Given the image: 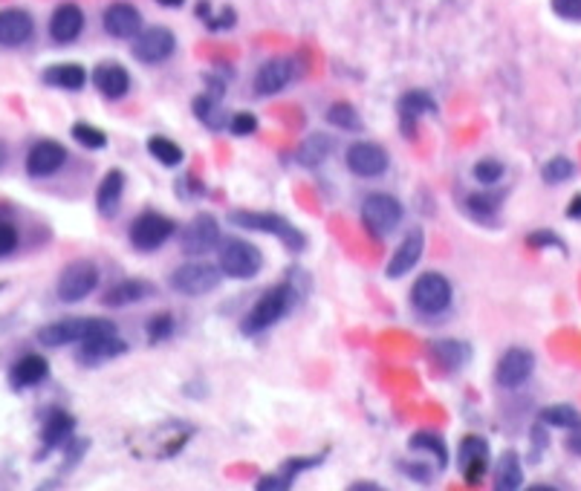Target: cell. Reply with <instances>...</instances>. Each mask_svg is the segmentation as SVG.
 <instances>
[{"label": "cell", "instance_id": "35", "mask_svg": "<svg viewBox=\"0 0 581 491\" xmlns=\"http://www.w3.org/2000/svg\"><path fill=\"white\" fill-rule=\"evenodd\" d=\"M494 488L498 491H518L524 488V462L518 451H503L498 465H494Z\"/></svg>", "mask_w": 581, "mask_h": 491}, {"label": "cell", "instance_id": "6", "mask_svg": "<svg viewBox=\"0 0 581 491\" xmlns=\"http://www.w3.org/2000/svg\"><path fill=\"white\" fill-rule=\"evenodd\" d=\"M405 208L393 194H367L362 203V226L370 237H388L397 231V226L402 223Z\"/></svg>", "mask_w": 581, "mask_h": 491}, {"label": "cell", "instance_id": "49", "mask_svg": "<svg viewBox=\"0 0 581 491\" xmlns=\"http://www.w3.org/2000/svg\"><path fill=\"white\" fill-rule=\"evenodd\" d=\"M397 469L405 474V477H411V480H417V483H431V469L428 465H419V462H400Z\"/></svg>", "mask_w": 581, "mask_h": 491}, {"label": "cell", "instance_id": "27", "mask_svg": "<svg viewBox=\"0 0 581 491\" xmlns=\"http://www.w3.org/2000/svg\"><path fill=\"white\" fill-rule=\"evenodd\" d=\"M90 318H61V321L44 324L38 329V341L44 347H67V344H79L88 336Z\"/></svg>", "mask_w": 581, "mask_h": 491}, {"label": "cell", "instance_id": "47", "mask_svg": "<svg viewBox=\"0 0 581 491\" xmlns=\"http://www.w3.org/2000/svg\"><path fill=\"white\" fill-rule=\"evenodd\" d=\"M18 243H21L18 226L9 223V220H0V257H9L18 249Z\"/></svg>", "mask_w": 581, "mask_h": 491}, {"label": "cell", "instance_id": "32", "mask_svg": "<svg viewBox=\"0 0 581 491\" xmlns=\"http://www.w3.org/2000/svg\"><path fill=\"white\" fill-rule=\"evenodd\" d=\"M431 355L442 370H463L472 362V344L460 338H440L431 344Z\"/></svg>", "mask_w": 581, "mask_h": 491}, {"label": "cell", "instance_id": "17", "mask_svg": "<svg viewBox=\"0 0 581 491\" xmlns=\"http://www.w3.org/2000/svg\"><path fill=\"white\" fill-rule=\"evenodd\" d=\"M156 437H151V445L145 448V454H151L156 460H171L189 445V439L194 437V425L182 422V420H168L154 431Z\"/></svg>", "mask_w": 581, "mask_h": 491}, {"label": "cell", "instance_id": "19", "mask_svg": "<svg viewBox=\"0 0 581 491\" xmlns=\"http://www.w3.org/2000/svg\"><path fill=\"white\" fill-rule=\"evenodd\" d=\"M428 113H437V98L431 96L428 90H408L400 96L397 102V116H400V130L405 139H411L417 133L419 119L428 116Z\"/></svg>", "mask_w": 581, "mask_h": 491}, {"label": "cell", "instance_id": "34", "mask_svg": "<svg viewBox=\"0 0 581 491\" xmlns=\"http://www.w3.org/2000/svg\"><path fill=\"white\" fill-rule=\"evenodd\" d=\"M503 196L498 191H472L463 200L466 214L475 220V223H494L501 214Z\"/></svg>", "mask_w": 581, "mask_h": 491}, {"label": "cell", "instance_id": "26", "mask_svg": "<svg viewBox=\"0 0 581 491\" xmlns=\"http://www.w3.org/2000/svg\"><path fill=\"white\" fill-rule=\"evenodd\" d=\"M46 376H49V362L44 359V355H38V353L21 355V359L12 362L9 373H6L12 390H29L35 385H41Z\"/></svg>", "mask_w": 581, "mask_h": 491}, {"label": "cell", "instance_id": "51", "mask_svg": "<svg viewBox=\"0 0 581 491\" xmlns=\"http://www.w3.org/2000/svg\"><path fill=\"white\" fill-rule=\"evenodd\" d=\"M567 220H576V223H581V194H576L573 200H570V205H567Z\"/></svg>", "mask_w": 581, "mask_h": 491}, {"label": "cell", "instance_id": "42", "mask_svg": "<svg viewBox=\"0 0 581 491\" xmlns=\"http://www.w3.org/2000/svg\"><path fill=\"white\" fill-rule=\"evenodd\" d=\"M70 137L76 139L84 151H105L107 147V133L102 128L90 125V121H76V125L70 128Z\"/></svg>", "mask_w": 581, "mask_h": 491}, {"label": "cell", "instance_id": "52", "mask_svg": "<svg viewBox=\"0 0 581 491\" xmlns=\"http://www.w3.org/2000/svg\"><path fill=\"white\" fill-rule=\"evenodd\" d=\"M350 491H382L379 483H350Z\"/></svg>", "mask_w": 581, "mask_h": 491}, {"label": "cell", "instance_id": "5", "mask_svg": "<svg viewBox=\"0 0 581 491\" xmlns=\"http://www.w3.org/2000/svg\"><path fill=\"white\" fill-rule=\"evenodd\" d=\"M454 287L442 272H423L411 287V306L425 318H437L451 306Z\"/></svg>", "mask_w": 581, "mask_h": 491}, {"label": "cell", "instance_id": "7", "mask_svg": "<svg viewBox=\"0 0 581 491\" xmlns=\"http://www.w3.org/2000/svg\"><path fill=\"white\" fill-rule=\"evenodd\" d=\"M223 269L215 266V263H206V261H189L177 266L174 272L168 275V287L185 295V298H200V295H208L220 287L223 280Z\"/></svg>", "mask_w": 581, "mask_h": 491}, {"label": "cell", "instance_id": "15", "mask_svg": "<svg viewBox=\"0 0 581 491\" xmlns=\"http://www.w3.org/2000/svg\"><path fill=\"white\" fill-rule=\"evenodd\" d=\"M67 159H70V154L61 142L38 139L27 151V162H23V168H27V177H32V179H49L67 165Z\"/></svg>", "mask_w": 581, "mask_h": 491}, {"label": "cell", "instance_id": "21", "mask_svg": "<svg viewBox=\"0 0 581 491\" xmlns=\"http://www.w3.org/2000/svg\"><path fill=\"white\" fill-rule=\"evenodd\" d=\"M423 252H425V235H423V229H411L408 235L402 237V243L393 249L391 254V261L385 266V275L391 280H400L405 278L411 269L423 261Z\"/></svg>", "mask_w": 581, "mask_h": 491}, {"label": "cell", "instance_id": "3", "mask_svg": "<svg viewBox=\"0 0 581 491\" xmlns=\"http://www.w3.org/2000/svg\"><path fill=\"white\" fill-rule=\"evenodd\" d=\"M229 223L246 229V231H261V235H272L281 240L290 252H304L307 249V235L292 226L287 217H281L275 212H249V208H238V212L229 214Z\"/></svg>", "mask_w": 581, "mask_h": 491}, {"label": "cell", "instance_id": "23", "mask_svg": "<svg viewBox=\"0 0 581 491\" xmlns=\"http://www.w3.org/2000/svg\"><path fill=\"white\" fill-rule=\"evenodd\" d=\"M76 439V416L67 413L64 408H49L41 422V442L44 451L67 448Z\"/></svg>", "mask_w": 581, "mask_h": 491}, {"label": "cell", "instance_id": "39", "mask_svg": "<svg viewBox=\"0 0 581 491\" xmlns=\"http://www.w3.org/2000/svg\"><path fill=\"white\" fill-rule=\"evenodd\" d=\"M324 119H327L330 128H336V130H341V133H358V130L365 128V125H362V116H358V110H356L350 102H333V104L327 107Z\"/></svg>", "mask_w": 581, "mask_h": 491}, {"label": "cell", "instance_id": "13", "mask_svg": "<svg viewBox=\"0 0 581 491\" xmlns=\"http://www.w3.org/2000/svg\"><path fill=\"white\" fill-rule=\"evenodd\" d=\"M492 465V448L480 434H466L457 445V469L468 486H477Z\"/></svg>", "mask_w": 581, "mask_h": 491}, {"label": "cell", "instance_id": "37", "mask_svg": "<svg viewBox=\"0 0 581 491\" xmlns=\"http://www.w3.org/2000/svg\"><path fill=\"white\" fill-rule=\"evenodd\" d=\"M145 147H147V154H151L156 162L165 165V168H180L185 162V151L168 137H156V133H154V137H147Z\"/></svg>", "mask_w": 581, "mask_h": 491}, {"label": "cell", "instance_id": "53", "mask_svg": "<svg viewBox=\"0 0 581 491\" xmlns=\"http://www.w3.org/2000/svg\"><path fill=\"white\" fill-rule=\"evenodd\" d=\"M6 162H9V145L0 139V171L6 168Z\"/></svg>", "mask_w": 581, "mask_h": 491}, {"label": "cell", "instance_id": "2", "mask_svg": "<svg viewBox=\"0 0 581 491\" xmlns=\"http://www.w3.org/2000/svg\"><path fill=\"white\" fill-rule=\"evenodd\" d=\"M128 353V341L119 336L110 318H90L88 336L76 344V362L81 367H98Z\"/></svg>", "mask_w": 581, "mask_h": 491}, {"label": "cell", "instance_id": "10", "mask_svg": "<svg viewBox=\"0 0 581 491\" xmlns=\"http://www.w3.org/2000/svg\"><path fill=\"white\" fill-rule=\"evenodd\" d=\"M223 235H220V220L208 212H200L194 214L189 223L182 226L180 231V252L189 254V257H197V254H208L215 252Z\"/></svg>", "mask_w": 581, "mask_h": 491}, {"label": "cell", "instance_id": "16", "mask_svg": "<svg viewBox=\"0 0 581 491\" xmlns=\"http://www.w3.org/2000/svg\"><path fill=\"white\" fill-rule=\"evenodd\" d=\"M327 457V451L321 454H307V457H287L281 462V469L275 474H264L261 480L255 483L257 491H287L295 486V480L304 474V471H313L316 465H321Z\"/></svg>", "mask_w": 581, "mask_h": 491}, {"label": "cell", "instance_id": "14", "mask_svg": "<svg viewBox=\"0 0 581 491\" xmlns=\"http://www.w3.org/2000/svg\"><path fill=\"white\" fill-rule=\"evenodd\" d=\"M535 373V353L526 347H509L494 367V382L503 390H518Z\"/></svg>", "mask_w": 581, "mask_h": 491}, {"label": "cell", "instance_id": "36", "mask_svg": "<svg viewBox=\"0 0 581 491\" xmlns=\"http://www.w3.org/2000/svg\"><path fill=\"white\" fill-rule=\"evenodd\" d=\"M538 420L547 425V428H561V431H573V428L581 425V413L576 411V404H567V402H555V404H547Z\"/></svg>", "mask_w": 581, "mask_h": 491}, {"label": "cell", "instance_id": "40", "mask_svg": "<svg viewBox=\"0 0 581 491\" xmlns=\"http://www.w3.org/2000/svg\"><path fill=\"white\" fill-rule=\"evenodd\" d=\"M197 18L206 23V29L223 32V29H232L234 23H238V12H234L232 6L212 12V4H208V0H200V4H197Z\"/></svg>", "mask_w": 581, "mask_h": 491}, {"label": "cell", "instance_id": "43", "mask_svg": "<svg viewBox=\"0 0 581 491\" xmlns=\"http://www.w3.org/2000/svg\"><path fill=\"white\" fill-rule=\"evenodd\" d=\"M177 329V321L171 312H159V315H151L145 324V336H147V344H163L174 336Z\"/></svg>", "mask_w": 581, "mask_h": 491}, {"label": "cell", "instance_id": "8", "mask_svg": "<svg viewBox=\"0 0 581 491\" xmlns=\"http://www.w3.org/2000/svg\"><path fill=\"white\" fill-rule=\"evenodd\" d=\"M177 235V223L171 217H165L163 212H154V208H147L139 217L133 220L131 229H128V240L136 252H156L163 249V246Z\"/></svg>", "mask_w": 581, "mask_h": 491}, {"label": "cell", "instance_id": "20", "mask_svg": "<svg viewBox=\"0 0 581 491\" xmlns=\"http://www.w3.org/2000/svg\"><path fill=\"white\" fill-rule=\"evenodd\" d=\"M90 84L107 102H119V98H125L131 93V72L119 61H102V64L93 67Z\"/></svg>", "mask_w": 581, "mask_h": 491}, {"label": "cell", "instance_id": "1", "mask_svg": "<svg viewBox=\"0 0 581 491\" xmlns=\"http://www.w3.org/2000/svg\"><path fill=\"white\" fill-rule=\"evenodd\" d=\"M295 298H299V287L290 280H281V284L269 287L261 298L255 301V306L249 312L243 315L240 321V333L243 336H261L266 329H272L283 315H287L292 306H295Z\"/></svg>", "mask_w": 581, "mask_h": 491}, {"label": "cell", "instance_id": "18", "mask_svg": "<svg viewBox=\"0 0 581 491\" xmlns=\"http://www.w3.org/2000/svg\"><path fill=\"white\" fill-rule=\"evenodd\" d=\"M102 27L110 38L119 41H131L142 32V12L133 4H125V0H116L102 12Z\"/></svg>", "mask_w": 581, "mask_h": 491}, {"label": "cell", "instance_id": "11", "mask_svg": "<svg viewBox=\"0 0 581 491\" xmlns=\"http://www.w3.org/2000/svg\"><path fill=\"white\" fill-rule=\"evenodd\" d=\"M344 165L358 179H379L382 174H388L391 156L379 142L358 139L344 151Z\"/></svg>", "mask_w": 581, "mask_h": 491}, {"label": "cell", "instance_id": "28", "mask_svg": "<svg viewBox=\"0 0 581 491\" xmlns=\"http://www.w3.org/2000/svg\"><path fill=\"white\" fill-rule=\"evenodd\" d=\"M151 295H156V287L151 284V280L125 278V280H119V284H114V287H110V289L102 295V304L110 306V310H122V306L147 301Z\"/></svg>", "mask_w": 581, "mask_h": 491}, {"label": "cell", "instance_id": "44", "mask_svg": "<svg viewBox=\"0 0 581 491\" xmlns=\"http://www.w3.org/2000/svg\"><path fill=\"white\" fill-rule=\"evenodd\" d=\"M472 177L480 182V186H498V182L506 177V165L501 159H477L472 165Z\"/></svg>", "mask_w": 581, "mask_h": 491}, {"label": "cell", "instance_id": "29", "mask_svg": "<svg viewBox=\"0 0 581 491\" xmlns=\"http://www.w3.org/2000/svg\"><path fill=\"white\" fill-rule=\"evenodd\" d=\"M122 196H125V171L110 168L96 188V212L105 220L116 217L122 208Z\"/></svg>", "mask_w": 581, "mask_h": 491}, {"label": "cell", "instance_id": "31", "mask_svg": "<svg viewBox=\"0 0 581 491\" xmlns=\"http://www.w3.org/2000/svg\"><path fill=\"white\" fill-rule=\"evenodd\" d=\"M191 113L194 119L200 121V125L206 130H212V133H220V130H226L229 128V113H226V107H223V98L220 96H212V93H200L191 102Z\"/></svg>", "mask_w": 581, "mask_h": 491}, {"label": "cell", "instance_id": "22", "mask_svg": "<svg viewBox=\"0 0 581 491\" xmlns=\"http://www.w3.org/2000/svg\"><path fill=\"white\" fill-rule=\"evenodd\" d=\"M35 35V21L27 9H18V6H9V9H0V46L6 49H15L29 44Z\"/></svg>", "mask_w": 581, "mask_h": 491}, {"label": "cell", "instance_id": "30", "mask_svg": "<svg viewBox=\"0 0 581 491\" xmlns=\"http://www.w3.org/2000/svg\"><path fill=\"white\" fill-rule=\"evenodd\" d=\"M41 81L53 90H67V93H79L88 84V70L76 61H64V64H49L41 72Z\"/></svg>", "mask_w": 581, "mask_h": 491}, {"label": "cell", "instance_id": "54", "mask_svg": "<svg viewBox=\"0 0 581 491\" xmlns=\"http://www.w3.org/2000/svg\"><path fill=\"white\" fill-rule=\"evenodd\" d=\"M156 4H159V6H168V9H180L185 0H156Z\"/></svg>", "mask_w": 581, "mask_h": 491}, {"label": "cell", "instance_id": "25", "mask_svg": "<svg viewBox=\"0 0 581 491\" xmlns=\"http://www.w3.org/2000/svg\"><path fill=\"white\" fill-rule=\"evenodd\" d=\"M84 32V12L79 4H58L49 15V38L55 44H72Z\"/></svg>", "mask_w": 581, "mask_h": 491}, {"label": "cell", "instance_id": "4", "mask_svg": "<svg viewBox=\"0 0 581 491\" xmlns=\"http://www.w3.org/2000/svg\"><path fill=\"white\" fill-rule=\"evenodd\" d=\"M217 266L223 269V275L232 280H252L255 275H261L264 254L249 240L226 237L217 246Z\"/></svg>", "mask_w": 581, "mask_h": 491}, {"label": "cell", "instance_id": "33", "mask_svg": "<svg viewBox=\"0 0 581 491\" xmlns=\"http://www.w3.org/2000/svg\"><path fill=\"white\" fill-rule=\"evenodd\" d=\"M333 147H336V142H333L330 133H310V137L295 147V162L301 168H318L330 159Z\"/></svg>", "mask_w": 581, "mask_h": 491}, {"label": "cell", "instance_id": "45", "mask_svg": "<svg viewBox=\"0 0 581 491\" xmlns=\"http://www.w3.org/2000/svg\"><path fill=\"white\" fill-rule=\"evenodd\" d=\"M526 246H533V249H538V252H547V249L567 252L564 240L555 235V231H550V229H538V231H533V235H526Z\"/></svg>", "mask_w": 581, "mask_h": 491}, {"label": "cell", "instance_id": "46", "mask_svg": "<svg viewBox=\"0 0 581 491\" xmlns=\"http://www.w3.org/2000/svg\"><path fill=\"white\" fill-rule=\"evenodd\" d=\"M229 130L234 137H255L257 133V116L249 113V110H240V113H234L229 119Z\"/></svg>", "mask_w": 581, "mask_h": 491}, {"label": "cell", "instance_id": "55", "mask_svg": "<svg viewBox=\"0 0 581 491\" xmlns=\"http://www.w3.org/2000/svg\"><path fill=\"white\" fill-rule=\"evenodd\" d=\"M4 289H6V284H4V280H0V292H4Z\"/></svg>", "mask_w": 581, "mask_h": 491}, {"label": "cell", "instance_id": "9", "mask_svg": "<svg viewBox=\"0 0 581 491\" xmlns=\"http://www.w3.org/2000/svg\"><path fill=\"white\" fill-rule=\"evenodd\" d=\"M98 278H102V272H98V266L93 261H88V257H79V261L67 263L64 269H61L58 284H55L58 301L61 304H79V301H84L88 295L96 292Z\"/></svg>", "mask_w": 581, "mask_h": 491}, {"label": "cell", "instance_id": "48", "mask_svg": "<svg viewBox=\"0 0 581 491\" xmlns=\"http://www.w3.org/2000/svg\"><path fill=\"white\" fill-rule=\"evenodd\" d=\"M550 6L561 21L581 23V0H550Z\"/></svg>", "mask_w": 581, "mask_h": 491}, {"label": "cell", "instance_id": "24", "mask_svg": "<svg viewBox=\"0 0 581 491\" xmlns=\"http://www.w3.org/2000/svg\"><path fill=\"white\" fill-rule=\"evenodd\" d=\"M292 76H295L292 58H269L255 72V93L257 96H278L281 90H287Z\"/></svg>", "mask_w": 581, "mask_h": 491}, {"label": "cell", "instance_id": "12", "mask_svg": "<svg viewBox=\"0 0 581 491\" xmlns=\"http://www.w3.org/2000/svg\"><path fill=\"white\" fill-rule=\"evenodd\" d=\"M131 53L139 64H147V67L165 64V61L177 53V38L168 27H147L133 38Z\"/></svg>", "mask_w": 581, "mask_h": 491}, {"label": "cell", "instance_id": "41", "mask_svg": "<svg viewBox=\"0 0 581 491\" xmlns=\"http://www.w3.org/2000/svg\"><path fill=\"white\" fill-rule=\"evenodd\" d=\"M576 177V165L570 156H552L550 162H543L541 168V179L547 182V186H564V182H570Z\"/></svg>", "mask_w": 581, "mask_h": 491}, {"label": "cell", "instance_id": "38", "mask_svg": "<svg viewBox=\"0 0 581 491\" xmlns=\"http://www.w3.org/2000/svg\"><path fill=\"white\" fill-rule=\"evenodd\" d=\"M408 448L431 454V457L437 460V469H446L449 465V445L437 431H417L411 439H408Z\"/></svg>", "mask_w": 581, "mask_h": 491}, {"label": "cell", "instance_id": "50", "mask_svg": "<svg viewBox=\"0 0 581 491\" xmlns=\"http://www.w3.org/2000/svg\"><path fill=\"white\" fill-rule=\"evenodd\" d=\"M564 448L573 454V457H581V425L578 428H573L570 434H567V439H564Z\"/></svg>", "mask_w": 581, "mask_h": 491}]
</instances>
